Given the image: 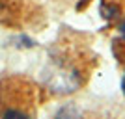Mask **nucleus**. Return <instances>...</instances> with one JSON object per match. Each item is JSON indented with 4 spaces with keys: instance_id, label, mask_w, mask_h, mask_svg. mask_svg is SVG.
<instances>
[{
    "instance_id": "obj_2",
    "label": "nucleus",
    "mask_w": 125,
    "mask_h": 119,
    "mask_svg": "<svg viewBox=\"0 0 125 119\" xmlns=\"http://www.w3.org/2000/svg\"><path fill=\"white\" fill-rule=\"evenodd\" d=\"M2 119H32V115L19 108H6L2 114Z\"/></svg>"
},
{
    "instance_id": "obj_1",
    "label": "nucleus",
    "mask_w": 125,
    "mask_h": 119,
    "mask_svg": "<svg viewBox=\"0 0 125 119\" xmlns=\"http://www.w3.org/2000/svg\"><path fill=\"white\" fill-rule=\"evenodd\" d=\"M54 119H82V115H80V112H78L75 106L67 104V106H63V108L58 110V114H56Z\"/></svg>"
},
{
    "instance_id": "obj_3",
    "label": "nucleus",
    "mask_w": 125,
    "mask_h": 119,
    "mask_svg": "<svg viewBox=\"0 0 125 119\" xmlns=\"http://www.w3.org/2000/svg\"><path fill=\"white\" fill-rule=\"evenodd\" d=\"M120 32H121V36H123V39H125V21L120 24Z\"/></svg>"
}]
</instances>
